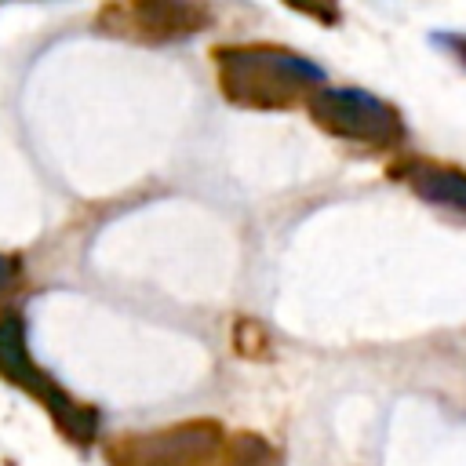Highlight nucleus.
I'll return each instance as SVG.
<instances>
[{
	"label": "nucleus",
	"mask_w": 466,
	"mask_h": 466,
	"mask_svg": "<svg viewBox=\"0 0 466 466\" xmlns=\"http://www.w3.org/2000/svg\"><path fill=\"white\" fill-rule=\"evenodd\" d=\"M437 47H444L448 55H455L462 66H466V33H433L430 36Z\"/></svg>",
	"instance_id": "obj_9"
},
{
	"label": "nucleus",
	"mask_w": 466,
	"mask_h": 466,
	"mask_svg": "<svg viewBox=\"0 0 466 466\" xmlns=\"http://www.w3.org/2000/svg\"><path fill=\"white\" fill-rule=\"evenodd\" d=\"M222 426L215 419H189L153 433H127L106 444L109 466H211L222 455Z\"/></svg>",
	"instance_id": "obj_5"
},
{
	"label": "nucleus",
	"mask_w": 466,
	"mask_h": 466,
	"mask_svg": "<svg viewBox=\"0 0 466 466\" xmlns=\"http://www.w3.org/2000/svg\"><path fill=\"white\" fill-rule=\"evenodd\" d=\"M291 11L320 22V25H339L342 22V0H284Z\"/></svg>",
	"instance_id": "obj_7"
},
{
	"label": "nucleus",
	"mask_w": 466,
	"mask_h": 466,
	"mask_svg": "<svg viewBox=\"0 0 466 466\" xmlns=\"http://www.w3.org/2000/svg\"><path fill=\"white\" fill-rule=\"evenodd\" d=\"M18 280H22V262H18L15 255H4V251H0V299H4L7 291H15Z\"/></svg>",
	"instance_id": "obj_8"
},
{
	"label": "nucleus",
	"mask_w": 466,
	"mask_h": 466,
	"mask_svg": "<svg viewBox=\"0 0 466 466\" xmlns=\"http://www.w3.org/2000/svg\"><path fill=\"white\" fill-rule=\"evenodd\" d=\"M390 175L397 182H404L419 200L466 215V171L462 167L430 160V157H404L390 167Z\"/></svg>",
	"instance_id": "obj_6"
},
{
	"label": "nucleus",
	"mask_w": 466,
	"mask_h": 466,
	"mask_svg": "<svg viewBox=\"0 0 466 466\" xmlns=\"http://www.w3.org/2000/svg\"><path fill=\"white\" fill-rule=\"evenodd\" d=\"M309 120L342 142H360L375 149H397L408 138V127L386 98L364 91V87H317L306 98Z\"/></svg>",
	"instance_id": "obj_3"
},
{
	"label": "nucleus",
	"mask_w": 466,
	"mask_h": 466,
	"mask_svg": "<svg viewBox=\"0 0 466 466\" xmlns=\"http://www.w3.org/2000/svg\"><path fill=\"white\" fill-rule=\"evenodd\" d=\"M211 22L208 0H109L95 15V29L131 44H175L197 36Z\"/></svg>",
	"instance_id": "obj_4"
},
{
	"label": "nucleus",
	"mask_w": 466,
	"mask_h": 466,
	"mask_svg": "<svg viewBox=\"0 0 466 466\" xmlns=\"http://www.w3.org/2000/svg\"><path fill=\"white\" fill-rule=\"evenodd\" d=\"M211 58L226 102L244 109H291L324 84L317 62L280 44H218Z\"/></svg>",
	"instance_id": "obj_1"
},
{
	"label": "nucleus",
	"mask_w": 466,
	"mask_h": 466,
	"mask_svg": "<svg viewBox=\"0 0 466 466\" xmlns=\"http://www.w3.org/2000/svg\"><path fill=\"white\" fill-rule=\"evenodd\" d=\"M0 379L18 386L22 393H29L36 404H44L66 441H73L80 448L95 444V437H98V411L91 404H80L73 393H66L33 360L29 339H25V317L15 306L0 309Z\"/></svg>",
	"instance_id": "obj_2"
}]
</instances>
